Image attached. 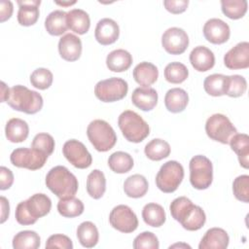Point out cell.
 Wrapping results in <instances>:
<instances>
[{"mask_svg":"<svg viewBox=\"0 0 249 249\" xmlns=\"http://www.w3.org/2000/svg\"><path fill=\"white\" fill-rule=\"evenodd\" d=\"M142 218L148 226L159 228L164 224L166 220V215L163 207L160 204L151 202L147 203L143 207Z\"/></svg>","mask_w":249,"mask_h":249,"instance_id":"d6a6232c","label":"cell"},{"mask_svg":"<svg viewBox=\"0 0 249 249\" xmlns=\"http://www.w3.org/2000/svg\"><path fill=\"white\" fill-rule=\"evenodd\" d=\"M247 89V82L241 75L227 76V89L226 94L230 97L241 96Z\"/></svg>","mask_w":249,"mask_h":249,"instance_id":"60d3db41","label":"cell"},{"mask_svg":"<svg viewBox=\"0 0 249 249\" xmlns=\"http://www.w3.org/2000/svg\"><path fill=\"white\" fill-rule=\"evenodd\" d=\"M203 35L205 39L212 44H224L230 38V26L220 18H210L204 23Z\"/></svg>","mask_w":249,"mask_h":249,"instance_id":"9a60e30c","label":"cell"},{"mask_svg":"<svg viewBox=\"0 0 249 249\" xmlns=\"http://www.w3.org/2000/svg\"><path fill=\"white\" fill-rule=\"evenodd\" d=\"M0 202H1V224H3L9 217L10 214V205L9 200L5 196H0Z\"/></svg>","mask_w":249,"mask_h":249,"instance_id":"816d5d0a","label":"cell"},{"mask_svg":"<svg viewBox=\"0 0 249 249\" xmlns=\"http://www.w3.org/2000/svg\"><path fill=\"white\" fill-rule=\"evenodd\" d=\"M171 216L187 231H197L206 222V215L202 208L196 205L186 196H179L172 200L169 206Z\"/></svg>","mask_w":249,"mask_h":249,"instance_id":"6da1fadb","label":"cell"},{"mask_svg":"<svg viewBox=\"0 0 249 249\" xmlns=\"http://www.w3.org/2000/svg\"><path fill=\"white\" fill-rule=\"evenodd\" d=\"M118 125L124 138L132 143L142 142L150 133L149 124L132 110H125L119 116Z\"/></svg>","mask_w":249,"mask_h":249,"instance_id":"277c9868","label":"cell"},{"mask_svg":"<svg viewBox=\"0 0 249 249\" xmlns=\"http://www.w3.org/2000/svg\"><path fill=\"white\" fill-rule=\"evenodd\" d=\"M231 150L237 155L240 165L249 167V136L246 133H236L230 140Z\"/></svg>","mask_w":249,"mask_h":249,"instance_id":"f1b7e54d","label":"cell"},{"mask_svg":"<svg viewBox=\"0 0 249 249\" xmlns=\"http://www.w3.org/2000/svg\"><path fill=\"white\" fill-rule=\"evenodd\" d=\"M161 45L168 53L181 54L189 46L188 34L182 28L170 27L163 32Z\"/></svg>","mask_w":249,"mask_h":249,"instance_id":"4fadbf2b","label":"cell"},{"mask_svg":"<svg viewBox=\"0 0 249 249\" xmlns=\"http://www.w3.org/2000/svg\"><path fill=\"white\" fill-rule=\"evenodd\" d=\"M190 62L196 71L205 72L214 66L215 56L210 49L204 46H197L190 53Z\"/></svg>","mask_w":249,"mask_h":249,"instance_id":"ffe728a7","label":"cell"},{"mask_svg":"<svg viewBox=\"0 0 249 249\" xmlns=\"http://www.w3.org/2000/svg\"><path fill=\"white\" fill-rule=\"evenodd\" d=\"M14 183V174L6 166L0 167V189L2 191L11 188Z\"/></svg>","mask_w":249,"mask_h":249,"instance_id":"681fc988","label":"cell"},{"mask_svg":"<svg viewBox=\"0 0 249 249\" xmlns=\"http://www.w3.org/2000/svg\"><path fill=\"white\" fill-rule=\"evenodd\" d=\"M24 201L29 214L35 220H38L39 218L49 214L52 208L51 198L47 195L42 193L35 194Z\"/></svg>","mask_w":249,"mask_h":249,"instance_id":"7402d4cb","label":"cell"},{"mask_svg":"<svg viewBox=\"0 0 249 249\" xmlns=\"http://www.w3.org/2000/svg\"><path fill=\"white\" fill-rule=\"evenodd\" d=\"M19 6L18 12V21L20 25L30 26L36 23L39 18L40 0H18Z\"/></svg>","mask_w":249,"mask_h":249,"instance_id":"d6986e66","label":"cell"},{"mask_svg":"<svg viewBox=\"0 0 249 249\" xmlns=\"http://www.w3.org/2000/svg\"><path fill=\"white\" fill-rule=\"evenodd\" d=\"M132 64V55L125 50H114L106 57V65L113 72L126 71Z\"/></svg>","mask_w":249,"mask_h":249,"instance_id":"4316f807","label":"cell"},{"mask_svg":"<svg viewBox=\"0 0 249 249\" xmlns=\"http://www.w3.org/2000/svg\"><path fill=\"white\" fill-rule=\"evenodd\" d=\"M87 135L95 150L107 152L111 150L116 142L117 135L113 127L104 120H93L87 127Z\"/></svg>","mask_w":249,"mask_h":249,"instance_id":"5b68a950","label":"cell"},{"mask_svg":"<svg viewBox=\"0 0 249 249\" xmlns=\"http://www.w3.org/2000/svg\"><path fill=\"white\" fill-rule=\"evenodd\" d=\"M131 101L140 110L151 111L158 103V92L150 87H139L133 90Z\"/></svg>","mask_w":249,"mask_h":249,"instance_id":"44dd1931","label":"cell"},{"mask_svg":"<svg viewBox=\"0 0 249 249\" xmlns=\"http://www.w3.org/2000/svg\"><path fill=\"white\" fill-rule=\"evenodd\" d=\"M41 238L34 231H21L13 238L15 249H37L40 247Z\"/></svg>","mask_w":249,"mask_h":249,"instance_id":"d590c367","label":"cell"},{"mask_svg":"<svg viewBox=\"0 0 249 249\" xmlns=\"http://www.w3.org/2000/svg\"><path fill=\"white\" fill-rule=\"evenodd\" d=\"M119 35L120 27L114 19L105 18L97 22L94 30V36L99 44L103 46L111 45L118 40Z\"/></svg>","mask_w":249,"mask_h":249,"instance_id":"2e32d148","label":"cell"},{"mask_svg":"<svg viewBox=\"0 0 249 249\" xmlns=\"http://www.w3.org/2000/svg\"><path fill=\"white\" fill-rule=\"evenodd\" d=\"M189 76V70L185 64L174 61L168 63L164 68V78L171 84H181Z\"/></svg>","mask_w":249,"mask_h":249,"instance_id":"ab89813d","label":"cell"},{"mask_svg":"<svg viewBox=\"0 0 249 249\" xmlns=\"http://www.w3.org/2000/svg\"><path fill=\"white\" fill-rule=\"evenodd\" d=\"M106 191V179L99 169H93L87 178V192L90 197L98 199Z\"/></svg>","mask_w":249,"mask_h":249,"instance_id":"1f68e13d","label":"cell"},{"mask_svg":"<svg viewBox=\"0 0 249 249\" xmlns=\"http://www.w3.org/2000/svg\"><path fill=\"white\" fill-rule=\"evenodd\" d=\"M57 211L66 218L78 217L84 212V203L75 196L60 198L57 202Z\"/></svg>","mask_w":249,"mask_h":249,"instance_id":"8d00e7d4","label":"cell"},{"mask_svg":"<svg viewBox=\"0 0 249 249\" xmlns=\"http://www.w3.org/2000/svg\"><path fill=\"white\" fill-rule=\"evenodd\" d=\"M109 222L115 230L124 233H130L138 227L136 214L129 206L124 204L117 205L111 210Z\"/></svg>","mask_w":249,"mask_h":249,"instance_id":"8fae6325","label":"cell"},{"mask_svg":"<svg viewBox=\"0 0 249 249\" xmlns=\"http://www.w3.org/2000/svg\"><path fill=\"white\" fill-rule=\"evenodd\" d=\"M54 139L53 137L46 132H41L38 133L34 136L32 143H31V147L35 150L41 151L43 153H45L48 156H51L54 150Z\"/></svg>","mask_w":249,"mask_h":249,"instance_id":"7bdbcfd3","label":"cell"},{"mask_svg":"<svg viewBox=\"0 0 249 249\" xmlns=\"http://www.w3.org/2000/svg\"><path fill=\"white\" fill-rule=\"evenodd\" d=\"M190 182L196 190H205L213 181V166L211 160L203 156L193 157L189 163Z\"/></svg>","mask_w":249,"mask_h":249,"instance_id":"8992f818","label":"cell"},{"mask_svg":"<svg viewBox=\"0 0 249 249\" xmlns=\"http://www.w3.org/2000/svg\"><path fill=\"white\" fill-rule=\"evenodd\" d=\"M204 90L212 96H222L226 94L227 76L223 74H212L207 76L203 82Z\"/></svg>","mask_w":249,"mask_h":249,"instance_id":"74e56055","label":"cell"},{"mask_svg":"<svg viewBox=\"0 0 249 249\" xmlns=\"http://www.w3.org/2000/svg\"><path fill=\"white\" fill-rule=\"evenodd\" d=\"M46 248H62V249H72V240L65 234H53L46 241Z\"/></svg>","mask_w":249,"mask_h":249,"instance_id":"bcb514c9","label":"cell"},{"mask_svg":"<svg viewBox=\"0 0 249 249\" xmlns=\"http://www.w3.org/2000/svg\"><path fill=\"white\" fill-rule=\"evenodd\" d=\"M45 28L53 36H60L67 29V13L62 10L51 12L45 19Z\"/></svg>","mask_w":249,"mask_h":249,"instance_id":"484cf974","label":"cell"},{"mask_svg":"<svg viewBox=\"0 0 249 249\" xmlns=\"http://www.w3.org/2000/svg\"><path fill=\"white\" fill-rule=\"evenodd\" d=\"M224 64L229 69H246L249 67V43L236 44L224 55Z\"/></svg>","mask_w":249,"mask_h":249,"instance_id":"5bb4252c","label":"cell"},{"mask_svg":"<svg viewBox=\"0 0 249 249\" xmlns=\"http://www.w3.org/2000/svg\"><path fill=\"white\" fill-rule=\"evenodd\" d=\"M205 132L212 140L222 144H229L231 137L237 133V130L227 116L213 114L205 123Z\"/></svg>","mask_w":249,"mask_h":249,"instance_id":"ba28073f","label":"cell"},{"mask_svg":"<svg viewBox=\"0 0 249 249\" xmlns=\"http://www.w3.org/2000/svg\"><path fill=\"white\" fill-rule=\"evenodd\" d=\"M53 73L47 68H37L30 75L31 85L39 89H47L52 86Z\"/></svg>","mask_w":249,"mask_h":249,"instance_id":"b9f144b4","label":"cell"},{"mask_svg":"<svg viewBox=\"0 0 249 249\" xmlns=\"http://www.w3.org/2000/svg\"><path fill=\"white\" fill-rule=\"evenodd\" d=\"M16 220L18 224L23 225V226H28V225H33L36 223L37 220H35L28 212L26 206H25V201H20L16 208Z\"/></svg>","mask_w":249,"mask_h":249,"instance_id":"7dc6e473","label":"cell"},{"mask_svg":"<svg viewBox=\"0 0 249 249\" xmlns=\"http://www.w3.org/2000/svg\"><path fill=\"white\" fill-rule=\"evenodd\" d=\"M144 153L151 160H161L169 156L170 146L165 140L155 138L146 144Z\"/></svg>","mask_w":249,"mask_h":249,"instance_id":"836d02e7","label":"cell"},{"mask_svg":"<svg viewBox=\"0 0 249 249\" xmlns=\"http://www.w3.org/2000/svg\"><path fill=\"white\" fill-rule=\"evenodd\" d=\"M62 153L66 160L76 168H88L92 162L91 155L86 146L76 139L67 140L62 147Z\"/></svg>","mask_w":249,"mask_h":249,"instance_id":"7c38bea8","label":"cell"},{"mask_svg":"<svg viewBox=\"0 0 249 249\" xmlns=\"http://www.w3.org/2000/svg\"><path fill=\"white\" fill-rule=\"evenodd\" d=\"M184 178V168L176 160H168L163 163L156 176V185L163 193L175 192Z\"/></svg>","mask_w":249,"mask_h":249,"instance_id":"52a82bcc","label":"cell"},{"mask_svg":"<svg viewBox=\"0 0 249 249\" xmlns=\"http://www.w3.org/2000/svg\"><path fill=\"white\" fill-rule=\"evenodd\" d=\"M29 133L27 123L18 118L10 119L5 126V134L7 139L12 143L23 142Z\"/></svg>","mask_w":249,"mask_h":249,"instance_id":"d4e9b609","label":"cell"},{"mask_svg":"<svg viewBox=\"0 0 249 249\" xmlns=\"http://www.w3.org/2000/svg\"><path fill=\"white\" fill-rule=\"evenodd\" d=\"M248 3L246 0H222L221 9L223 14L231 19H238L244 17L247 12Z\"/></svg>","mask_w":249,"mask_h":249,"instance_id":"f35d334b","label":"cell"},{"mask_svg":"<svg viewBox=\"0 0 249 249\" xmlns=\"http://www.w3.org/2000/svg\"><path fill=\"white\" fill-rule=\"evenodd\" d=\"M148 181L141 174H133L127 177L124 183V194L132 198L144 196L148 192Z\"/></svg>","mask_w":249,"mask_h":249,"instance_id":"f546056e","label":"cell"},{"mask_svg":"<svg viewBox=\"0 0 249 249\" xmlns=\"http://www.w3.org/2000/svg\"><path fill=\"white\" fill-rule=\"evenodd\" d=\"M76 3V1H68V2H59V1H55V4H57V5H60V6H71V5H73V4H75Z\"/></svg>","mask_w":249,"mask_h":249,"instance_id":"db71d44e","label":"cell"},{"mask_svg":"<svg viewBox=\"0 0 249 249\" xmlns=\"http://www.w3.org/2000/svg\"><path fill=\"white\" fill-rule=\"evenodd\" d=\"M58 52L60 56L64 60H78L82 53L81 39L72 33H67L63 35L58 42Z\"/></svg>","mask_w":249,"mask_h":249,"instance_id":"e0dca14e","label":"cell"},{"mask_svg":"<svg viewBox=\"0 0 249 249\" xmlns=\"http://www.w3.org/2000/svg\"><path fill=\"white\" fill-rule=\"evenodd\" d=\"M132 75L138 85L149 87L158 80L159 70L153 63L143 61L134 67Z\"/></svg>","mask_w":249,"mask_h":249,"instance_id":"603a6c76","label":"cell"},{"mask_svg":"<svg viewBox=\"0 0 249 249\" xmlns=\"http://www.w3.org/2000/svg\"><path fill=\"white\" fill-rule=\"evenodd\" d=\"M175 247H184V248H191L190 245L188 244H185V243H176V244H173L171 246H169V248H175Z\"/></svg>","mask_w":249,"mask_h":249,"instance_id":"11a10c76","label":"cell"},{"mask_svg":"<svg viewBox=\"0 0 249 249\" xmlns=\"http://www.w3.org/2000/svg\"><path fill=\"white\" fill-rule=\"evenodd\" d=\"M230 237L227 231L221 228L209 229L201 238L199 249H226L229 246Z\"/></svg>","mask_w":249,"mask_h":249,"instance_id":"ac0fdd59","label":"cell"},{"mask_svg":"<svg viewBox=\"0 0 249 249\" xmlns=\"http://www.w3.org/2000/svg\"><path fill=\"white\" fill-rule=\"evenodd\" d=\"M48 155L45 153L35 150L33 148H17L11 156L10 160L13 165L20 168H26L29 170H37L42 168L48 159Z\"/></svg>","mask_w":249,"mask_h":249,"instance_id":"30bf717a","label":"cell"},{"mask_svg":"<svg viewBox=\"0 0 249 249\" xmlns=\"http://www.w3.org/2000/svg\"><path fill=\"white\" fill-rule=\"evenodd\" d=\"M232 192L236 199L246 203L249 201V176L247 174L237 176L234 179Z\"/></svg>","mask_w":249,"mask_h":249,"instance_id":"ee69618b","label":"cell"},{"mask_svg":"<svg viewBox=\"0 0 249 249\" xmlns=\"http://www.w3.org/2000/svg\"><path fill=\"white\" fill-rule=\"evenodd\" d=\"M128 85L126 81L118 77L99 81L94 87V94L102 102L121 100L126 95Z\"/></svg>","mask_w":249,"mask_h":249,"instance_id":"9c48e42d","label":"cell"},{"mask_svg":"<svg viewBox=\"0 0 249 249\" xmlns=\"http://www.w3.org/2000/svg\"><path fill=\"white\" fill-rule=\"evenodd\" d=\"M133 164L132 157L123 151L113 153L108 159V165L111 170L119 174L128 172L133 167Z\"/></svg>","mask_w":249,"mask_h":249,"instance_id":"e575fe53","label":"cell"},{"mask_svg":"<svg viewBox=\"0 0 249 249\" xmlns=\"http://www.w3.org/2000/svg\"><path fill=\"white\" fill-rule=\"evenodd\" d=\"M6 102L14 110L29 115L36 114L43 107L42 95L21 85L10 89V94Z\"/></svg>","mask_w":249,"mask_h":249,"instance_id":"3957f363","label":"cell"},{"mask_svg":"<svg viewBox=\"0 0 249 249\" xmlns=\"http://www.w3.org/2000/svg\"><path fill=\"white\" fill-rule=\"evenodd\" d=\"M10 94V89L6 86L4 82H1V102L7 101Z\"/></svg>","mask_w":249,"mask_h":249,"instance_id":"f5cc1de1","label":"cell"},{"mask_svg":"<svg viewBox=\"0 0 249 249\" xmlns=\"http://www.w3.org/2000/svg\"><path fill=\"white\" fill-rule=\"evenodd\" d=\"M14 11L13 3L11 1H0V21L4 22L12 17Z\"/></svg>","mask_w":249,"mask_h":249,"instance_id":"f907efd6","label":"cell"},{"mask_svg":"<svg viewBox=\"0 0 249 249\" xmlns=\"http://www.w3.org/2000/svg\"><path fill=\"white\" fill-rule=\"evenodd\" d=\"M67 25L75 33L83 35L87 33L90 26L89 14L82 9H73L67 13Z\"/></svg>","mask_w":249,"mask_h":249,"instance_id":"83f0119b","label":"cell"},{"mask_svg":"<svg viewBox=\"0 0 249 249\" xmlns=\"http://www.w3.org/2000/svg\"><path fill=\"white\" fill-rule=\"evenodd\" d=\"M46 186L57 197L67 198L76 195L79 183L76 176L67 167L56 165L47 173Z\"/></svg>","mask_w":249,"mask_h":249,"instance_id":"7a4b0ae2","label":"cell"},{"mask_svg":"<svg viewBox=\"0 0 249 249\" xmlns=\"http://www.w3.org/2000/svg\"><path fill=\"white\" fill-rule=\"evenodd\" d=\"M77 238L82 246L86 248L94 247L99 239V233L96 226L90 221L81 223L77 228Z\"/></svg>","mask_w":249,"mask_h":249,"instance_id":"4dcf8cb0","label":"cell"},{"mask_svg":"<svg viewBox=\"0 0 249 249\" xmlns=\"http://www.w3.org/2000/svg\"><path fill=\"white\" fill-rule=\"evenodd\" d=\"M159 239L151 231H143L133 240L134 249H159Z\"/></svg>","mask_w":249,"mask_h":249,"instance_id":"f6af8a7d","label":"cell"},{"mask_svg":"<svg viewBox=\"0 0 249 249\" xmlns=\"http://www.w3.org/2000/svg\"><path fill=\"white\" fill-rule=\"evenodd\" d=\"M163 5L165 9L171 14H181L186 11L189 1L188 0H164Z\"/></svg>","mask_w":249,"mask_h":249,"instance_id":"c3c4849f","label":"cell"},{"mask_svg":"<svg viewBox=\"0 0 249 249\" xmlns=\"http://www.w3.org/2000/svg\"><path fill=\"white\" fill-rule=\"evenodd\" d=\"M189 102L187 91L180 88H173L167 90L164 96V105L171 113H180L185 110Z\"/></svg>","mask_w":249,"mask_h":249,"instance_id":"cb8c5ba5","label":"cell"}]
</instances>
